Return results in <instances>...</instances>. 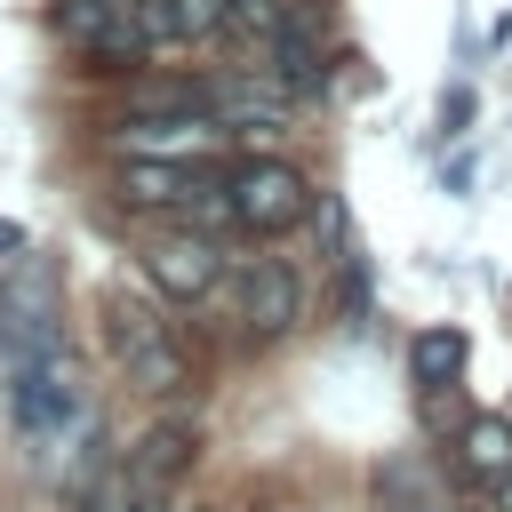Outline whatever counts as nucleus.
<instances>
[{"label": "nucleus", "mask_w": 512, "mask_h": 512, "mask_svg": "<svg viewBox=\"0 0 512 512\" xmlns=\"http://www.w3.org/2000/svg\"><path fill=\"white\" fill-rule=\"evenodd\" d=\"M104 352H112V376H120L136 400H184V392L200 384V360H192L184 328L160 320V304L112 296V304H104Z\"/></svg>", "instance_id": "1"}, {"label": "nucleus", "mask_w": 512, "mask_h": 512, "mask_svg": "<svg viewBox=\"0 0 512 512\" xmlns=\"http://www.w3.org/2000/svg\"><path fill=\"white\" fill-rule=\"evenodd\" d=\"M224 216H232L240 240H288V232H304L320 216V192H312V176L296 160L248 152V160L224 168Z\"/></svg>", "instance_id": "2"}, {"label": "nucleus", "mask_w": 512, "mask_h": 512, "mask_svg": "<svg viewBox=\"0 0 512 512\" xmlns=\"http://www.w3.org/2000/svg\"><path fill=\"white\" fill-rule=\"evenodd\" d=\"M112 192L120 208L136 216H160V224H200V232H224V168L216 160H120L112 168Z\"/></svg>", "instance_id": "3"}, {"label": "nucleus", "mask_w": 512, "mask_h": 512, "mask_svg": "<svg viewBox=\"0 0 512 512\" xmlns=\"http://www.w3.org/2000/svg\"><path fill=\"white\" fill-rule=\"evenodd\" d=\"M224 312H232L240 344H280L312 320V280L288 256H240L224 272Z\"/></svg>", "instance_id": "4"}, {"label": "nucleus", "mask_w": 512, "mask_h": 512, "mask_svg": "<svg viewBox=\"0 0 512 512\" xmlns=\"http://www.w3.org/2000/svg\"><path fill=\"white\" fill-rule=\"evenodd\" d=\"M224 232L200 224H160L136 240V280L152 288V304H208L224 288Z\"/></svg>", "instance_id": "5"}, {"label": "nucleus", "mask_w": 512, "mask_h": 512, "mask_svg": "<svg viewBox=\"0 0 512 512\" xmlns=\"http://www.w3.org/2000/svg\"><path fill=\"white\" fill-rule=\"evenodd\" d=\"M48 24L88 72H144V56L160 48L144 24V0H56Z\"/></svg>", "instance_id": "6"}, {"label": "nucleus", "mask_w": 512, "mask_h": 512, "mask_svg": "<svg viewBox=\"0 0 512 512\" xmlns=\"http://www.w3.org/2000/svg\"><path fill=\"white\" fill-rule=\"evenodd\" d=\"M120 456H128V464H136L144 480L176 488V480H184V472L200 464V424H192V416H152V424H144V432H136V440L120 448Z\"/></svg>", "instance_id": "7"}, {"label": "nucleus", "mask_w": 512, "mask_h": 512, "mask_svg": "<svg viewBox=\"0 0 512 512\" xmlns=\"http://www.w3.org/2000/svg\"><path fill=\"white\" fill-rule=\"evenodd\" d=\"M448 456H456V472H464L480 496H488V488H504V480H512V416H488V408H480V416H464V424H456V440H448Z\"/></svg>", "instance_id": "8"}, {"label": "nucleus", "mask_w": 512, "mask_h": 512, "mask_svg": "<svg viewBox=\"0 0 512 512\" xmlns=\"http://www.w3.org/2000/svg\"><path fill=\"white\" fill-rule=\"evenodd\" d=\"M464 368H472V336L464 328H448V320H432V328H416L408 336V384L432 400V392H456L464 384Z\"/></svg>", "instance_id": "9"}, {"label": "nucleus", "mask_w": 512, "mask_h": 512, "mask_svg": "<svg viewBox=\"0 0 512 512\" xmlns=\"http://www.w3.org/2000/svg\"><path fill=\"white\" fill-rule=\"evenodd\" d=\"M72 512H168V488L144 480L128 456H112V464H96V480L72 496Z\"/></svg>", "instance_id": "10"}, {"label": "nucleus", "mask_w": 512, "mask_h": 512, "mask_svg": "<svg viewBox=\"0 0 512 512\" xmlns=\"http://www.w3.org/2000/svg\"><path fill=\"white\" fill-rule=\"evenodd\" d=\"M144 24H152V40L200 48V40H224L232 32V0H144Z\"/></svg>", "instance_id": "11"}, {"label": "nucleus", "mask_w": 512, "mask_h": 512, "mask_svg": "<svg viewBox=\"0 0 512 512\" xmlns=\"http://www.w3.org/2000/svg\"><path fill=\"white\" fill-rule=\"evenodd\" d=\"M232 24H248V32H272V24H280V0H232Z\"/></svg>", "instance_id": "12"}, {"label": "nucleus", "mask_w": 512, "mask_h": 512, "mask_svg": "<svg viewBox=\"0 0 512 512\" xmlns=\"http://www.w3.org/2000/svg\"><path fill=\"white\" fill-rule=\"evenodd\" d=\"M24 256H32V240H24V224H8V216H0V264H24Z\"/></svg>", "instance_id": "13"}, {"label": "nucleus", "mask_w": 512, "mask_h": 512, "mask_svg": "<svg viewBox=\"0 0 512 512\" xmlns=\"http://www.w3.org/2000/svg\"><path fill=\"white\" fill-rule=\"evenodd\" d=\"M184 512H224V504H184Z\"/></svg>", "instance_id": "14"}, {"label": "nucleus", "mask_w": 512, "mask_h": 512, "mask_svg": "<svg viewBox=\"0 0 512 512\" xmlns=\"http://www.w3.org/2000/svg\"><path fill=\"white\" fill-rule=\"evenodd\" d=\"M424 512H440V504H424Z\"/></svg>", "instance_id": "15"}]
</instances>
